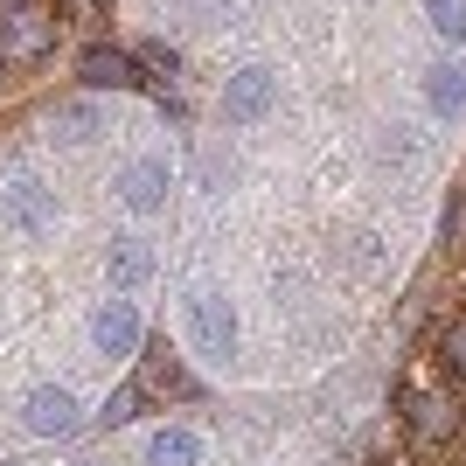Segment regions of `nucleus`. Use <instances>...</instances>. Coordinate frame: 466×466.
<instances>
[{
  "mask_svg": "<svg viewBox=\"0 0 466 466\" xmlns=\"http://www.w3.org/2000/svg\"><path fill=\"white\" fill-rule=\"evenodd\" d=\"M397 410H404V425H410L418 446H446L452 431H460V418H466V404H460V390H452L439 355L404 362V376H397Z\"/></svg>",
  "mask_w": 466,
  "mask_h": 466,
  "instance_id": "1",
  "label": "nucleus"
},
{
  "mask_svg": "<svg viewBox=\"0 0 466 466\" xmlns=\"http://www.w3.org/2000/svg\"><path fill=\"white\" fill-rule=\"evenodd\" d=\"M188 341L209 362H230L237 355V341H244V320H237V299H223L216 286H202V292H188Z\"/></svg>",
  "mask_w": 466,
  "mask_h": 466,
  "instance_id": "2",
  "label": "nucleus"
},
{
  "mask_svg": "<svg viewBox=\"0 0 466 466\" xmlns=\"http://www.w3.org/2000/svg\"><path fill=\"white\" fill-rule=\"evenodd\" d=\"M0 223L15 237H49L56 230V188H42L35 175H15L0 188Z\"/></svg>",
  "mask_w": 466,
  "mask_h": 466,
  "instance_id": "3",
  "label": "nucleus"
},
{
  "mask_svg": "<svg viewBox=\"0 0 466 466\" xmlns=\"http://www.w3.org/2000/svg\"><path fill=\"white\" fill-rule=\"evenodd\" d=\"M56 28H63V21L28 0V7H15V15L0 21V56H7V63H42L49 49H56Z\"/></svg>",
  "mask_w": 466,
  "mask_h": 466,
  "instance_id": "4",
  "label": "nucleus"
},
{
  "mask_svg": "<svg viewBox=\"0 0 466 466\" xmlns=\"http://www.w3.org/2000/svg\"><path fill=\"white\" fill-rule=\"evenodd\" d=\"M272 97H279V70L251 63V70L223 77V118H230V126H258V118L272 112Z\"/></svg>",
  "mask_w": 466,
  "mask_h": 466,
  "instance_id": "5",
  "label": "nucleus"
},
{
  "mask_svg": "<svg viewBox=\"0 0 466 466\" xmlns=\"http://www.w3.org/2000/svg\"><path fill=\"white\" fill-rule=\"evenodd\" d=\"M91 341H97V355H139V307L126 299V292H112V299L97 307Z\"/></svg>",
  "mask_w": 466,
  "mask_h": 466,
  "instance_id": "6",
  "label": "nucleus"
},
{
  "mask_svg": "<svg viewBox=\"0 0 466 466\" xmlns=\"http://www.w3.org/2000/svg\"><path fill=\"white\" fill-rule=\"evenodd\" d=\"M21 418H28V431H42V439H63V431H77V397L63 383H35L28 404H21Z\"/></svg>",
  "mask_w": 466,
  "mask_h": 466,
  "instance_id": "7",
  "label": "nucleus"
},
{
  "mask_svg": "<svg viewBox=\"0 0 466 466\" xmlns=\"http://www.w3.org/2000/svg\"><path fill=\"white\" fill-rule=\"evenodd\" d=\"M77 77L91 84V91H139V56H126V49H105V42H97V49H84V63H77Z\"/></svg>",
  "mask_w": 466,
  "mask_h": 466,
  "instance_id": "8",
  "label": "nucleus"
},
{
  "mask_svg": "<svg viewBox=\"0 0 466 466\" xmlns=\"http://www.w3.org/2000/svg\"><path fill=\"white\" fill-rule=\"evenodd\" d=\"M105 279H112V292L133 299V292L154 279V251H147V237H112V251H105Z\"/></svg>",
  "mask_w": 466,
  "mask_h": 466,
  "instance_id": "9",
  "label": "nucleus"
},
{
  "mask_svg": "<svg viewBox=\"0 0 466 466\" xmlns=\"http://www.w3.org/2000/svg\"><path fill=\"white\" fill-rule=\"evenodd\" d=\"M118 195H126V209H133V216L167 209V160H133V167L118 175Z\"/></svg>",
  "mask_w": 466,
  "mask_h": 466,
  "instance_id": "10",
  "label": "nucleus"
},
{
  "mask_svg": "<svg viewBox=\"0 0 466 466\" xmlns=\"http://www.w3.org/2000/svg\"><path fill=\"white\" fill-rule=\"evenodd\" d=\"M139 397H195V376L181 370L167 349H154V355H139Z\"/></svg>",
  "mask_w": 466,
  "mask_h": 466,
  "instance_id": "11",
  "label": "nucleus"
},
{
  "mask_svg": "<svg viewBox=\"0 0 466 466\" xmlns=\"http://www.w3.org/2000/svg\"><path fill=\"white\" fill-rule=\"evenodd\" d=\"M147 466H202V439L188 425H160L147 446Z\"/></svg>",
  "mask_w": 466,
  "mask_h": 466,
  "instance_id": "12",
  "label": "nucleus"
},
{
  "mask_svg": "<svg viewBox=\"0 0 466 466\" xmlns=\"http://www.w3.org/2000/svg\"><path fill=\"white\" fill-rule=\"evenodd\" d=\"M425 105L439 118H460L466 112V70H460V63H439V70L425 77Z\"/></svg>",
  "mask_w": 466,
  "mask_h": 466,
  "instance_id": "13",
  "label": "nucleus"
},
{
  "mask_svg": "<svg viewBox=\"0 0 466 466\" xmlns=\"http://www.w3.org/2000/svg\"><path fill=\"white\" fill-rule=\"evenodd\" d=\"M425 21L439 42H466V0H425Z\"/></svg>",
  "mask_w": 466,
  "mask_h": 466,
  "instance_id": "14",
  "label": "nucleus"
},
{
  "mask_svg": "<svg viewBox=\"0 0 466 466\" xmlns=\"http://www.w3.org/2000/svg\"><path fill=\"white\" fill-rule=\"evenodd\" d=\"M439 362H446V370H466V320H446V341H439Z\"/></svg>",
  "mask_w": 466,
  "mask_h": 466,
  "instance_id": "15",
  "label": "nucleus"
},
{
  "mask_svg": "<svg viewBox=\"0 0 466 466\" xmlns=\"http://www.w3.org/2000/svg\"><path fill=\"white\" fill-rule=\"evenodd\" d=\"M139 70H160V77H175V70H181V56L167 49V42H147V49H139Z\"/></svg>",
  "mask_w": 466,
  "mask_h": 466,
  "instance_id": "16",
  "label": "nucleus"
},
{
  "mask_svg": "<svg viewBox=\"0 0 466 466\" xmlns=\"http://www.w3.org/2000/svg\"><path fill=\"white\" fill-rule=\"evenodd\" d=\"M7 7H28V0H7Z\"/></svg>",
  "mask_w": 466,
  "mask_h": 466,
  "instance_id": "17",
  "label": "nucleus"
}]
</instances>
